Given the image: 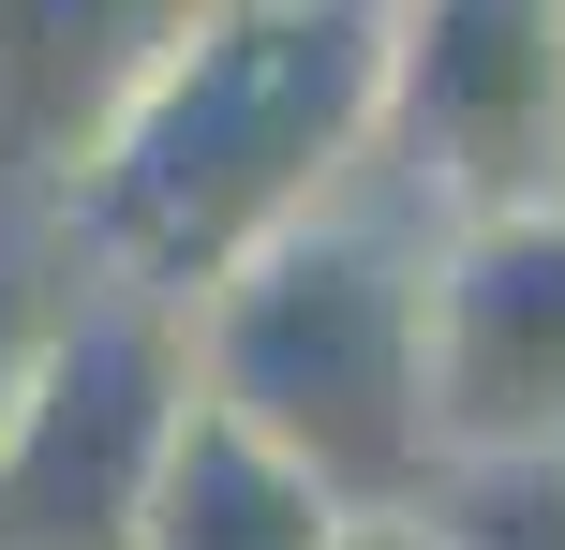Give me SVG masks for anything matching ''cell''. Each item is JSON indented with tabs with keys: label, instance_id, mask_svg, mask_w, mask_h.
<instances>
[{
	"label": "cell",
	"instance_id": "1",
	"mask_svg": "<svg viewBox=\"0 0 565 550\" xmlns=\"http://www.w3.org/2000/svg\"><path fill=\"white\" fill-rule=\"evenodd\" d=\"M372 75H387L372 0H194L45 194L60 268L194 313L238 254L372 179Z\"/></svg>",
	"mask_w": 565,
	"mask_h": 550
},
{
	"label": "cell",
	"instance_id": "2",
	"mask_svg": "<svg viewBox=\"0 0 565 550\" xmlns=\"http://www.w3.org/2000/svg\"><path fill=\"white\" fill-rule=\"evenodd\" d=\"M179 327H194V387L358 521L431 492V462H447L431 446V224L387 179L238 254Z\"/></svg>",
	"mask_w": 565,
	"mask_h": 550
},
{
	"label": "cell",
	"instance_id": "3",
	"mask_svg": "<svg viewBox=\"0 0 565 550\" xmlns=\"http://www.w3.org/2000/svg\"><path fill=\"white\" fill-rule=\"evenodd\" d=\"M179 402H194V327L164 298L75 283L0 402V550H135Z\"/></svg>",
	"mask_w": 565,
	"mask_h": 550
},
{
	"label": "cell",
	"instance_id": "4",
	"mask_svg": "<svg viewBox=\"0 0 565 550\" xmlns=\"http://www.w3.org/2000/svg\"><path fill=\"white\" fill-rule=\"evenodd\" d=\"M387 75H372V179L417 224L565 194V0H372Z\"/></svg>",
	"mask_w": 565,
	"mask_h": 550
},
{
	"label": "cell",
	"instance_id": "5",
	"mask_svg": "<svg viewBox=\"0 0 565 550\" xmlns=\"http://www.w3.org/2000/svg\"><path fill=\"white\" fill-rule=\"evenodd\" d=\"M431 446L447 462L565 446V194L431 224Z\"/></svg>",
	"mask_w": 565,
	"mask_h": 550
},
{
	"label": "cell",
	"instance_id": "6",
	"mask_svg": "<svg viewBox=\"0 0 565 550\" xmlns=\"http://www.w3.org/2000/svg\"><path fill=\"white\" fill-rule=\"evenodd\" d=\"M194 0H0V208L45 224V194L75 179V149L105 134V105L149 75V45Z\"/></svg>",
	"mask_w": 565,
	"mask_h": 550
},
{
	"label": "cell",
	"instance_id": "7",
	"mask_svg": "<svg viewBox=\"0 0 565 550\" xmlns=\"http://www.w3.org/2000/svg\"><path fill=\"white\" fill-rule=\"evenodd\" d=\"M342 521H358L342 492H312L268 432H238L194 387L179 432H164V476H149V506H135V550H342Z\"/></svg>",
	"mask_w": 565,
	"mask_h": 550
},
{
	"label": "cell",
	"instance_id": "8",
	"mask_svg": "<svg viewBox=\"0 0 565 550\" xmlns=\"http://www.w3.org/2000/svg\"><path fill=\"white\" fill-rule=\"evenodd\" d=\"M417 521L447 550H565V446H536V462H431Z\"/></svg>",
	"mask_w": 565,
	"mask_h": 550
},
{
	"label": "cell",
	"instance_id": "9",
	"mask_svg": "<svg viewBox=\"0 0 565 550\" xmlns=\"http://www.w3.org/2000/svg\"><path fill=\"white\" fill-rule=\"evenodd\" d=\"M60 238L30 224V208H0V402H15V373H30V343H45V313H60Z\"/></svg>",
	"mask_w": 565,
	"mask_h": 550
},
{
	"label": "cell",
	"instance_id": "10",
	"mask_svg": "<svg viewBox=\"0 0 565 550\" xmlns=\"http://www.w3.org/2000/svg\"><path fill=\"white\" fill-rule=\"evenodd\" d=\"M342 550H447V536H431L417 506H387V521H342Z\"/></svg>",
	"mask_w": 565,
	"mask_h": 550
}]
</instances>
